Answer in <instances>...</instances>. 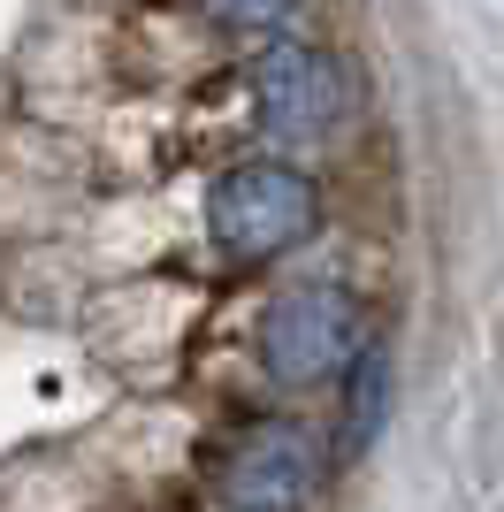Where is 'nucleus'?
<instances>
[{"mask_svg": "<svg viewBox=\"0 0 504 512\" xmlns=\"http://www.w3.org/2000/svg\"><path fill=\"white\" fill-rule=\"evenodd\" d=\"M321 230V192L291 161H237L207 192V237L230 260H283Z\"/></svg>", "mask_w": 504, "mask_h": 512, "instance_id": "obj_1", "label": "nucleus"}, {"mask_svg": "<svg viewBox=\"0 0 504 512\" xmlns=\"http://www.w3.org/2000/svg\"><path fill=\"white\" fill-rule=\"evenodd\" d=\"M359 352H367V306L344 283H298L260 321V367L291 390L359 367Z\"/></svg>", "mask_w": 504, "mask_h": 512, "instance_id": "obj_2", "label": "nucleus"}, {"mask_svg": "<svg viewBox=\"0 0 504 512\" xmlns=\"http://www.w3.org/2000/svg\"><path fill=\"white\" fill-rule=\"evenodd\" d=\"M252 100H260V123L275 138H291V146H329L336 130L352 123V69L321 54V46H268L260 62H252Z\"/></svg>", "mask_w": 504, "mask_h": 512, "instance_id": "obj_3", "label": "nucleus"}, {"mask_svg": "<svg viewBox=\"0 0 504 512\" xmlns=\"http://www.w3.org/2000/svg\"><path fill=\"white\" fill-rule=\"evenodd\" d=\"M321 490V444L298 421H260L222 459V505L230 512H306Z\"/></svg>", "mask_w": 504, "mask_h": 512, "instance_id": "obj_4", "label": "nucleus"}, {"mask_svg": "<svg viewBox=\"0 0 504 512\" xmlns=\"http://www.w3.org/2000/svg\"><path fill=\"white\" fill-rule=\"evenodd\" d=\"M382 406H390V360H382L375 344L359 352L352 367V406H344V451H367L382 428Z\"/></svg>", "mask_w": 504, "mask_h": 512, "instance_id": "obj_5", "label": "nucleus"}, {"mask_svg": "<svg viewBox=\"0 0 504 512\" xmlns=\"http://www.w3.org/2000/svg\"><path fill=\"white\" fill-rule=\"evenodd\" d=\"M207 8V23H222V31H275V23H291L306 0H199Z\"/></svg>", "mask_w": 504, "mask_h": 512, "instance_id": "obj_6", "label": "nucleus"}]
</instances>
